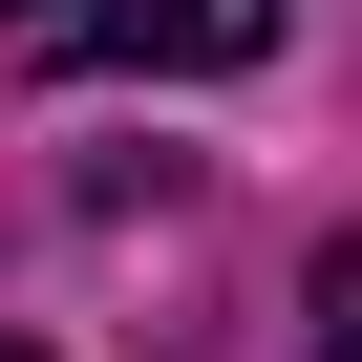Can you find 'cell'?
Returning a JSON list of instances; mask_svg holds the SVG:
<instances>
[{
  "label": "cell",
  "instance_id": "obj_1",
  "mask_svg": "<svg viewBox=\"0 0 362 362\" xmlns=\"http://www.w3.org/2000/svg\"><path fill=\"white\" fill-rule=\"evenodd\" d=\"M277 43V0H86V64L149 86V64H256Z\"/></svg>",
  "mask_w": 362,
  "mask_h": 362
},
{
  "label": "cell",
  "instance_id": "obj_2",
  "mask_svg": "<svg viewBox=\"0 0 362 362\" xmlns=\"http://www.w3.org/2000/svg\"><path fill=\"white\" fill-rule=\"evenodd\" d=\"M341 362H362V256H341Z\"/></svg>",
  "mask_w": 362,
  "mask_h": 362
},
{
  "label": "cell",
  "instance_id": "obj_3",
  "mask_svg": "<svg viewBox=\"0 0 362 362\" xmlns=\"http://www.w3.org/2000/svg\"><path fill=\"white\" fill-rule=\"evenodd\" d=\"M0 22H64V0H0Z\"/></svg>",
  "mask_w": 362,
  "mask_h": 362
},
{
  "label": "cell",
  "instance_id": "obj_4",
  "mask_svg": "<svg viewBox=\"0 0 362 362\" xmlns=\"http://www.w3.org/2000/svg\"><path fill=\"white\" fill-rule=\"evenodd\" d=\"M0 362H22V341H0Z\"/></svg>",
  "mask_w": 362,
  "mask_h": 362
}]
</instances>
